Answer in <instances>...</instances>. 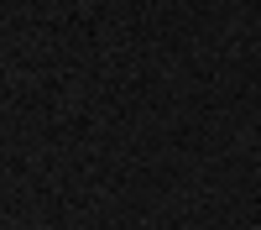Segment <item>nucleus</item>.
Listing matches in <instances>:
<instances>
[{
	"instance_id": "f257e3e1",
	"label": "nucleus",
	"mask_w": 261,
	"mask_h": 230,
	"mask_svg": "<svg viewBox=\"0 0 261 230\" xmlns=\"http://www.w3.org/2000/svg\"><path fill=\"white\" fill-rule=\"evenodd\" d=\"M256 230H261V225H256Z\"/></svg>"
}]
</instances>
